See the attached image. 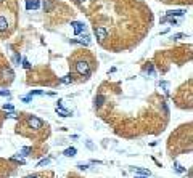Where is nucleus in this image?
<instances>
[{
  "label": "nucleus",
  "mask_w": 193,
  "mask_h": 178,
  "mask_svg": "<svg viewBox=\"0 0 193 178\" xmlns=\"http://www.w3.org/2000/svg\"><path fill=\"white\" fill-rule=\"evenodd\" d=\"M74 69H76V72H77L79 76H82V77H89V76H90V72H92L90 64H89L87 61H84V60L76 61V64H74Z\"/></svg>",
  "instance_id": "obj_1"
},
{
  "label": "nucleus",
  "mask_w": 193,
  "mask_h": 178,
  "mask_svg": "<svg viewBox=\"0 0 193 178\" xmlns=\"http://www.w3.org/2000/svg\"><path fill=\"white\" fill-rule=\"evenodd\" d=\"M26 124H28V127L31 130H34V132H39V130L44 128V120L39 117H36V116H26Z\"/></svg>",
  "instance_id": "obj_2"
},
{
  "label": "nucleus",
  "mask_w": 193,
  "mask_h": 178,
  "mask_svg": "<svg viewBox=\"0 0 193 178\" xmlns=\"http://www.w3.org/2000/svg\"><path fill=\"white\" fill-rule=\"evenodd\" d=\"M93 34L97 35L98 42H105V39L108 37V31L105 27H102V26H95V27H93Z\"/></svg>",
  "instance_id": "obj_3"
},
{
  "label": "nucleus",
  "mask_w": 193,
  "mask_h": 178,
  "mask_svg": "<svg viewBox=\"0 0 193 178\" xmlns=\"http://www.w3.org/2000/svg\"><path fill=\"white\" fill-rule=\"evenodd\" d=\"M71 26H73L74 29V34H82L84 29H85V26H84V23H79V21H74V23H71Z\"/></svg>",
  "instance_id": "obj_4"
},
{
  "label": "nucleus",
  "mask_w": 193,
  "mask_h": 178,
  "mask_svg": "<svg viewBox=\"0 0 193 178\" xmlns=\"http://www.w3.org/2000/svg\"><path fill=\"white\" fill-rule=\"evenodd\" d=\"M39 7H40L39 0H26V8L28 10H37Z\"/></svg>",
  "instance_id": "obj_5"
},
{
  "label": "nucleus",
  "mask_w": 193,
  "mask_h": 178,
  "mask_svg": "<svg viewBox=\"0 0 193 178\" xmlns=\"http://www.w3.org/2000/svg\"><path fill=\"white\" fill-rule=\"evenodd\" d=\"M185 10H169L167 13H166V16H169V18H174V16H184L185 15Z\"/></svg>",
  "instance_id": "obj_6"
},
{
  "label": "nucleus",
  "mask_w": 193,
  "mask_h": 178,
  "mask_svg": "<svg viewBox=\"0 0 193 178\" xmlns=\"http://www.w3.org/2000/svg\"><path fill=\"white\" fill-rule=\"evenodd\" d=\"M7 31H8V21L5 16L0 15V32H7Z\"/></svg>",
  "instance_id": "obj_7"
},
{
  "label": "nucleus",
  "mask_w": 193,
  "mask_h": 178,
  "mask_svg": "<svg viewBox=\"0 0 193 178\" xmlns=\"http://www.w3.org/2000/svg\"><path fill=\"white\" fill-rule=\"evenodd\" d=\"M76 153H77V149H76V148H68V149L65 151V156L66 157H74V156H76Z\"/></svg>",
  "instance_id": "obj_8"
},
{
  "label": "nucleus",
  "mask_w": 193,
  "mask_h": 178,
  "mask_svg": "<svg viewBox=\"0 0 193 178\" xmlns=\"http://www.w3.org/2000/svg\"><path fill=\"white\" fill-rule=\"evenodd\" d=\"M56 112L60 114V116H63V117H69V116H71V114L68 112L66 109H63V108H61V104H60V106H56Z\"/></svg>",
  "instance_id": "obj_9"
},
{
  "label": "nucleus",
  "mask_w": 193,
  "mask_h": 178,
  "mask_svg": "<svg viewBox=\"0 0 193 178\" xmlns=\"http://www.w3.org/2000/svg\"><path fill=\"white\" fill-rule=\"evenodd\" d=\"M103 101H105V96H103V95H98V96L95 98V106H97V108H100V106L103 104Z\"/></svg>",
  "instance_id": "obj_10"
},
{
  "label": "nucleus",
  "mask_w": 193,
  "mask_h": 178,
  "mask_svg": "<svg viewBox=\"0 0 193 178\" xmlns=\"http://www.w3.org/2000/svg\"><path fill=\"white\" fill-rule=\"evenodd\" d=\"M50 164V159H42L39 164H37V167H45V165H48Z\"/></svg>",
  "instance_id": "obj_11"
},
{
  "label": "nucleus",
  "mask_w": 193,
  "mask_h": 178,
  "mask_svg": "<svg viewBox=\"0 0 193 178\" xmlns=\"http://www.w3.org/2000/svg\"><path fill=\"white\" fill-rule=\"evenodd\" d=\"M13 63H15L16 66H20V63H21V56L18 55V53L15 55V56H13Z\"/></svg>",
  "instance_id": "obj_12"
},
{
  "label": "nucleus",
  "mask_w": 193,
  "mask_h": 178,
  "mask_svg": "<svg viewBox=\"0 0 193 178\" xmlns=\"http://www.w3.org/2000/svg\"><path fill=\"white\" fill-rule=\"evenodd\" d=\"M52 7H53V5L50 3V2H44V10H45V11H50Z\"/></svg>",
  "instance_id": "obj_13"
},
{
  "label": "nucleus",
  "mask_w": 193,
  "mask_h": 178,
  "mask_svg": "<svg viewBox=\"0 0 193 178\" xmlns=\"http://www.w3.org/2000/svg\"><path fill=\"white\" fill-rule=\"evenodd\" d=\"M61 82L68 85V84H71V82H73V79H71V76H66V77H63V79H61Z\"/></svg>",
  "instance_id": "obj_14"
},
{
  "label": "nucleus",
  "mask_w": 193,
  "mask_h": 178,
  "mask_svg": "<svg viewBox=\"0 0 193 178\" xmlns=\"http://www.w3.org/2000/svg\"><path fill=\"white\" fill-rule=\"evenodd\" d=\"M174 169H176L177 172H179V173H182V172H185V169H184V167L180 165V164H176V165H174Z\"/></svg>",
  "instance_id": "obj_15"
},
{
  "label": "nucleus",
  "mask_w": 193,
  "mask_h": 178,
  "mask_svg": "<svg viewBox=\"0 0 193 178\" xmlns=\"http://www.w3.org/2000/svg\"><path fill=\"white\" fill-rule=\"evenodd\" d=\"M0 96H10L8 90H0Z\"/></svg>",
  "instance_id": "obj_16"
},
{
  "label": "nucleus",
  "mask_w": 193,
  "mask_h": 178,
  "mask_svg": "<svg viewBox=\"0 0 193 178\" xmlns=\"http://www.w3.org/2000/svg\"><path fill=\"white\" fill-rule=\"evenodd\" d=\"M185 37H187L185 34H174L172 39H185Z\"/></svg>",
  "instance_id": "obj_17"
},
{
  "label": "nucleus",
  "mask_w": 193,
  "mask_h": 178,
  "mask_svg": "<svg viewBox=\"0 0 193 178\" xmlns=\"http://www.w3.org/2000/svg\"><path fill=\"white\" fill-rule=\"evenodd\" d=\"M137 170H139V172H140L142 175H147V177L150 175V170H145V169H137Z\"/></svg>",
  "instance_id": "obj_18"
},
{
  "label": "nucleus",
  "mask_w": 193,
  "mask_h": 178,
  "mask_svg": "<svg viewBox=\"0 0 193 178\" xmlns=\"http://www.w3.org/2000/svg\"><path fill=\"white\" fill-rule=\"evenodd\" d=\"M23 66H24V69H31V64H29L28 60H23Z\"/></svg>",
  "instance_id": "obj_19"
},
{
  "label": "nucleus",
  "mask_w": 193,
  "mask_h": 178,
  "mask_svg": "<svg viewBox=\"0 0 193 178\" xmlns=\"http://www.w3.org/2000/svg\"><path fill=\"white\" fill-rule=\"evenodd\" d=\"M159 87H161V88H164V92H167V82H161Z\"/></svg>",
  "instance_id": "obj_20"
},
{
  "label": "nucleus",
  "mask_w": 193,
  "mask_h": 178,
  "mask_svg": "<svg viewBox=\"0 0 193 178\" xmlns=\"http://www.w3.org/2000/svg\"><path fill=\"white\" fill-rule=\"evenodd\" d=\"M3 109L5 111H13V104H3Z\"/></svg>",
  "instance_id": "obj_21"
},
{
  "label": "nucleus",
  "mask_w": 193,
  "mask_h": 178,
  "mask_svg": "<svg viewBox=\"0 0 193 178\" xmlns=\"http://www.w3.org/2000/svg\"><path fill=\"white\" fill-rule=\"evenodd\" d=\"M24 178H42V175H28V177H24Z\"/></svg>",
  "instance_id": "obj_22"
},
{
  "label": "nucleus",
  "mask_w": 193,
  "mask_h": 178,
  "mask_svg": "<svg viewBox=\"0 0 193 178\" xmlns=\"http://www.w3.org/2000/svg\"><path fill=\"white\" fill-rule=\"evenodd\" d=\"M77 167H79V169H81V170H85V169H87V165H85V164H79Z\"/></svg>",
  "instance_id": "obj_23"
},
{
  "label": "nucleus",
  "mask_w": 193,
  "mask_h": 178,
  "mask_svg": "<svg viewBox=\"0 0 193 178\" xmlns=\"http://www.w3.org/2000/svg\"><path fill=\"white\" fill-rule=\"evenodd\" d=\"M76 2H79V3H84V2H85V0H76Z\"/></svg>",
  "instance_id": "obj_24"
},
{
  "label": "nucleus",
  "mask_w": 193,
  "mask_h": 178,
  "mask_svg": "<svg viewBox=\"0 0 193 178\" xmlns=\"http://www.w3.org/2000/svg\"><path fill=\"white\" fill-rule=\"evenodd\" d=\"M135 178H148L147 175H143V177H135Z\"/></svg>",
  "instance_id": "obj_25"
},
{
  "label": "nucleus",
  "mask_w": 193,
  "mask_h": 178,
  "mask_svg": "<svg viewBox=\"0 0 193 178\" xmlns=\"http://www.w3.org/2000/svg\"><path fill=\"white\" fill-rule=\"evenodd\" d=\"M2 2H3V0H0V3H2Z\"/></svg>",
  "instance_id": "obj_26"
}]
</instances>
